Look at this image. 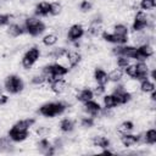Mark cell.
Returning a JSON list of instances; mask_svg holds the SVG:
<instances>
[{
  "mask_svg": "<svg viewBox=\"0 0 156 156\" xmlns=\"http://www.w3.org/2000/svg\"><path fill=\"white\" fill-rule=\"evenodd\" d=\"M68 73V68H66L65 66L60 65V63H51V65H46L43 68V74L45 76L46 80L50 83L54 79L61 78L63 76H66Z\"/></svg>",
  "mask_w": 156,
  "mask_h": 156,
  "instance_id": "obj_1",
  "label": "cell"
},
{
  "mask_svg": "<svg viewBox=\"0 0 156 156\" xmlns=\"http://www.w3.org/2000/svg\"><path fill=\"white\" fill-rule=\"evenodd\" d=\"M66 110V105L61 101L55 102H46L43 106L39 107V113L44 117H55L57 115H61Z\"/></svg>",
  "mask_w": 156,
  "mask_h": 156,
  "instance_id": "obj_2",
  "label": "cell"
},
{
  "mask_svg": "<svg viewBox=\"0 0 156 156\" xmlns=\"http://www.w3.org/2000/svg\"><path fill=\"white\" fill-rule=\"evenodd\" d=\"M24 29L32 37H38L45 30V24L35 17H29L24 22Z\"/></svg>",
  "mask_w": 156,
  "mask_h": 156,
  "instance_id": "obj_3",
  "label": "cell"
},
{
  "mask_svg": "<svg viewBox=\"0 0 156 156\" xmlns=\"http://www.w3.org/2000/svg\"><path fill=\"white\" fill-rule=\"evenodd\" d=\"M23 88H24L23 80L21 79V77L16 74H11L5 79V89L10 94H18L23 90Z\"/></svg>",
  "mask_w": 156,
  "mask_h": 156,
  "instance_id": "obj_4",
  "label": "cell"
},
{
  "mask_svg": "<svg viewBox=\"0 0 156 156\" xmlns=\"http://www.w3.org/2000/svg\"><path fill=\"white\" fill-rule=\"evenodd\" d=\"M40 56V50L37 48V46H33L30 48L29 50L26 51V54L23 55L22 57V66L26 68V69H29L39 58Z\"/></svg>",
  "mask_w": 156,
  "mask_h": 156,
  "instance_id": "obj_5",
  "label": "cell"
},
{
  "mask_svg": "<svg viewBox=\"0 0 156 156\" xmlns=\"http://www.w3.org/2000/svg\"><path fill=\"white\" fill-rule=\"evenodd\" d=\"M147 26H149L147 15L145 12H143V11H139L135 15V18H134V22H133V30L134 32H140V30L145 29Z\"/></svg>",
  "mask_w": 156,
  "mask_h": 156,
  "instance_id": "obj_6",
  "label": "cell"
},
{
  "mask_svg": "<svg viewBox=\"0 0 156 156\" xmlns=\"http://www.w3.org/2000/svg\"><path fill=\"white\" fill-rule=\"evenodd\" d=\"M154 55V50L149 45V44H143L140 45L139 48H136V51H135V60L138 61H145L147 60L149 57H151Z\"/></svg>",
  "mask_w": 156,
  "mask_h": 156,
  "instance_id": "obj_7",
  "label": "cell"
},
{
  "mask_svg": "<svg viewBox=\"0 0 156 156\" xmlns=\"http://www.w3.org/2000/svg\"><path fill=\"white\" fill-rule=\"evenodd\" d=\"M113 96L116 98V100H117V102H118V105H123V104H127L128 101H130V99H132V95H130V93L129 91H127L122 85H118V87H116V89L113 90Z\"/></svg>",
  "mask_w": 156,
  "mask_h": 156,
  "instance_id": "obj_8",
  "label": "cell"
},
{
  "mask_svg": "<svg viewBox=\"0 0 156 156\" xmlns=\"http://www.w3.org/2000/svg\"><path fill=\"white\" fill-rule=\"evenodd\" d=\"M135 51H136V48L128 46V45L117 46V48L113 49V54H116L117 56H124V57H128V58H134L135 57Z\"/></svg>",
  "mask_w": 156,
  "mask_h": 156,
  "instance_id": "obj_9",
  "label": "cell"
},
{
  "mask_svg": "<svg viewBox=\"0 0 156 156\" xmlns=\"http://www.w3.org/2000/svg\"><path fill=\"white\" fill-rule=\"evenodd\" d=\"M9 136L11 140L16 141V143H20V141H23L24 139H27L28 136V130L26 129H20L17 127H12L10 130H9Z\"/></svg>",
  "mask_w": 156,
  "mask_h": 156,
  "instance_id": "obj_10",
  "label": "cell"
},
{
  "mask_svg": "<svg viewBox=\"0 0 156 156\" xmlns=\"http://www.w3.org/2000/svg\"><path fill=\"white\" fill-rule=\"evenodd\" d=\"M83 35H84V28H83L82 24H73V26H71V28L68 29V33H67V38L71 41H77Z\"/></svg>",
  "mask_w": 156,
  "mask_h": 156,
  "instance_id": "obj_11",
  "label": "cell"
},
{
  "mask_svg": "<svg viewBox=\"0 0 156 156\" xmlns=\"http://www.w3.org/2000/svg\"><path fill=\"white\" fill-rule=\"evenodd\" d=\"M102 39L108 41V43H112V44H117V45H123L127 43L128 40V37H121V35H117L115 33H107V32H104L102 33Z\"/></svg>",
  "mask_w": 156,
  "mask_h": 156,
  "instance_id": "obj_12",
  "label": "cell"
},
{
  "mask_svg": "<svg viewBox=\"0 0 156 156\" xmlns=\"http://www.w3.org/2000/svg\"><path fill=\"white\" fill-rule=\"evenodd\" d=\"M147 74H149V67H147V65L144 61H139L135 65V77H134V79L143 80V79L147 78Z\"/></svg>",
  "mask_w": 156,
  "mask_h": 156,
  "instance_id": "obj_13",
  "label": "cell"
},
{
  "mask_svg": "<svg viewBox=\"0 0 156 156\" xmlns=\"http://www.w3.org/2000/svg\"><path fill=\"white\" fill-rule=\"evenodd\" d=\"M84 111L87 113H89L90 116H98L101 112V107H100L99 102L93 101V99H91V100L84 102Z\"/></svg>",
  "mask_w": 156,
  "mask_h": 156,
  "instance_id": "obj_14",
  "label": "cell"
},
{
  "mask_svg": "<svg viewBox=\"0 0 156 156\" xmlns=\"http://www.w3.org/2000/svg\"><path fill=\"white\" fill-rule=\"evenodd\" d=\"M141 140V136L140 135H135V134H122L121 136V141L124 146H133L135 145L136 143H139Z\"/></svg>",
  "mask_w": 156,
  "mask_h": 156,
  "instance_id": "obj_15",
  "label": "cell"
},
{
  "mask_svg": "<svg viewBox=\"0 0 156 156\" xmlns=\"http://www.w3.org/2000/svg\"><path fill=\"white\" fill-rule=\"evenodd\" d=\"M50 87L55 94H61L66 89V82L62 78H57V79H54L52 82H50Z\"/></svg>",
  "mask_w": 156,
  "mask_h": 156,
  "instance_id": "obj_16",
  "label": "cell"
},
{
  "mask_svg": "<svg viewBox=\"0 0 156 156\" xmlns=\"http://www.w3.org/2000/svg\"><path fill=\"white\" fill-rule=\"evenodd\" d=\"M94 78L98 82V84H101V85H106L108 82V74L102 68H96L94 71Z\"/></svg>",
  "mask_w": 156,
  "mask_h": 156,
  "instance_id": "obj_17",
  "label": "cell"
},
{
  "mask_svg": "<svg viewBox=\"0 0 156 156\" xmlns=\"http://www.w3.org/2000/svg\"><path fill=\"white\" fill-rule=\"evenodd\" d=\"M35 15L37 16H48L50 15V2L41 1L35 6Z\"/></svg>",
  "mask_w": 156,
  "mask_h": 156,
  "instance_id": "obj_18",
  "label": "cell"
},
{
  "mask_svg": "<svg viewBox=\"0 0 156 156\" xmlns=\"http://www.w3.org/2000/svg\"><path fill=\"white\" fill-rule=\"evenodd\" d=\"M66 56H67V60H68V63L71 67H76L80 62V58H82L80 54L77 51H67Z\"/></svg>",
  "mask_w": 156,
  "mask_h": 156,
  "instance_id": "obj_19",
  "label": "cell"
},
{
  "mask_svg": "<svg viewBox=\"0 0 156 156\" xmlns=\"http://www.w3.org/2000/svg\"><path fill=\"white\" fill-rule=\"evenodd\" d=\"M93 98H94V93H93L91 89H88V88L80 90V91L78 93V95H77V99H78L79 101H82V102L89 101V100H91Z\"/></svg>",
  "mask_w": 156,
  "mask_h": 156,
  "instance_id": "obj_20",
  "label": "cell"
},
{
  "mask_svg": "<svg viewBox=\"0 0 156 156\" xmlns=\"http://www.w3.org/2000/svg\"><path fill=\"white\" fill-rule=\"evenodd\" d=\"M74 128V123L72 119L69 118H63L61 122H60V129L63 132V133H69L72 132Z\"/></svg>",
  "mask_w": 156,
  "mask_h": 156,
  "instance_id": "obj_21",
  "label": "cell"
},
{
  "mask_svg": "<svg viewBox=\"0 0 156 156\" xmlns=\"http://www.w3.org/2000/svg\"><path fill=\"white\" fill-rule=\"evenodd\" d=\"M100 23H101V20L100 18H94L88 28V33L90 35H98L99 30H100Z\"/></svg>",
  "mask_w": 156,
  "mask_h": 156,
  "instance_id": "obj_22",
  "label": "cell"
},
{
  "mask_svg": "<svg viewBox=\"0 0 156 156\" xmlns=\"http://www.w3.org/2000/svg\"><path fill=\"white\" fill-rule=\"evenodd\" d=\"M104 105H105V108L110 110V108H113L118 105L116 98L113 96V94H110V95H105L104 96Z\"/></svg>",
  "mask_w": 156,
  "mask_h": 156,
  "instance_id": "obj_23",
  "label": "cell"
},
{
  "mask_svg": "<svg viewBox=\"0 0 156 156\" xmlns=\"http://www.w3.org/2000/svg\"><path fill=\"white\" fill-rule=\"evenodd\" d=\"M34 123H35V121H34L33 118H26V119L18 121V122H17L16 124H13V126L17 127V128H20V129H26V130H28Z\"/></svg>",
  "mask_w": 156,
  "mask_h": 156,
  "instance_id": "obj_24",
  "label": "cell"
},
{
  "mask_svg": "<svg viewBox=\"0 0 156 156\" xmlns=\"http://www.w3.org/2000/svg\"><path fill=\"white\" fill-rule=\"evenodd\" d=\"M93 144H94V146L106 149V147L110 146V140L107 138H105V136H95L93 139Z\"/></svg>",
  "mask_w": 156,
  "mask_h": 156,
  "instance_id": "obj_25",
  "label": "cell"
},
{
  "mask_svg": "<svg viewBox=\"0 0 156 156\" xmlns=\"http://www.w3.org/2000/svg\"><path fill=\"white\" fill-rule=\"evenodd\" d=\"M141 83H140V89H141V91H144V93H151L152 90H155V84L151 82V80H149L147 78H145V79H143V80H140Z\"/></svg>",
  "mask_w": 156,
  "mask_h": 156,
  "instance_id": "obj_26",
  "label": "cell"
},
{
  "mask_svg": "<svg viewBox=\"0 0 156 156\" xmlns=\"http://www.w3.org/2000/svg\"><path fill=\"white\" fill-rule=\"evenodd\" d=\"M7 32H9V34H10L11 37H18V35H21V34L24 32V29H23L20 24L13 23V24H10Z\"/></svg>",
  "mask_w": 156,
  "mask_h": 156,
  "instance_id": "obj_27",
  "label": "cell"
},
{
  "mask_svg": "<svg viewBox=\"0 0 156 156\" xmlns=\"http://www.w3.org/2000/svg\"><path fill=\"white\" fill-rule=\"evenodd\" d=\"M133 128H134L133 122H130V121H124L123 123L119 124V127H118L117 130H118V133H121V134H127V133L132 132Z\"/></svg>",
  "mask_w": 156,
  "mask_h": 156,
  "instance_id": "obj_28",
  "label": "cell"
},
{
  "mask_svg": "<svg viewBox=\"0 0 156 156\" xmlns=\"http://www.w3.org/2000/svg\"><path fill=\"white\" fill-rule=\"evenodd\" d=\"M143 139H144L145 143H147V144H150V145H154V144L156 143V130H155V129H149V130L144 134Z\"/></svg>",
  "mask_w": 156,
  "mask_h": 156,
  "instance_id": "obj_29",
  "label": "cell"
},
{
  "mask_svg": "<svg viewBox=\"0 0 156 156\" xmlns=\"http://www.w3.org/2000/svg\"><path fill=\"white\" fill-rule=\"evenodd\" d=\"M57 40H58L57 35L54 34V33H50V34H46L43 38V44L46 45V46H52V45H55L57 43Z\"/></svg>",
  "mask_w": 156,
  "mask_h": 156,
  "instance_id": "obj_30",
  "label": "cell"
},
{
  "mask_svg": "<svg viewBox=\"0 0 156 156\" xmlns=\"http://www.w3.org/2000/svg\"><path fill=\"white\" fill-rule=\"evenodd\" d=\"M122 76H123L122 69H117V68H116V69H113V71H111V72L108 73V80L117 83V82H119V80L122 79Z\"/></svg>",
  "mask_w": 156,
  "mask_h": 156,
  "instance_id": "obj_31",
  "label": "cell"
},
{
  "mask_svg": "<svg viewBox=\"0 0 156 156\" xmlns=\"http://www.w3.org/2000/svg\"><path fill=\"white\" fill-rule=\"evenodd\" d=\"M113 33L117 34V35H121V37H128V28H127V26L119 23V24H116L115 26Z\"/></svg>",
  "mask_w": 156,
  "mask_h": 156,
  "instance_id": "obj_32",
  "label": "cell"
},
{
  "mask_svg": "<svg viewBox=\"0 0 156 156\" xmlns=\"http://www.w3.org/2000/svg\"><path fill=\"white\" fill-rule=\"evenodd\" d=\"M66 54H67V50L65 48H56L49 54V56L52 58H61L62 56H66Z\"/></svg>",
  "mask_w": 156,
  "mask_h": 156,
  "instance_id": "obj_33",
  "label": "cell"
},
{
  "mask_svg": "<svg viewBox=\"0 0 156 156\" xmlns=\"http://www.w3.org/2000/svg\"><path fill=\"white\" fill-rule=\"evenodd\" d=\"M156 6V0H141L140 1V7L143 10H151Z\"/></svg>",
  "mask_w": 156,
  "mask_h": 156,
  "instance_id": "obj_34",
  "label": "cell"
},
{
  "mask_svg": "<svg viewBox=\"0 0 156 156\" xmlns=\"http://www.w3.org/2000/svg\"><path fill=\"white\" fill-rule=\"evenodd\" d=\"M61 9H62L61 4H58V2H50V15H54V16L58 15L61 12Z\"/></svg>",
  "mask_w": 156,
  "mask_h": 156,
  "instance_id": "obj_35",
  "label": "cell"
},
{
  "mask_svg": "<svg viewBox=\"0 0 156 156\" xmlns=\"http://www.w3.org/2000/svg\"><path fill=\"white\" fill-rule=\"evenodd\" d=\"M130 62H129V58L128 57H124V56H118V60H117V66L122 69H124L127 66H129Z\"/></svg>",
  "mask_w": 156,
  "mask_h": 156,
  "instance_id": "obj_36",
  "label": "cell"
},
{
  "mask_svg": "<svg viewBox=\"0 0 156 156\" xmlns=\"http://www.w3.org/2000/svg\"><path fill=\"white\" fill-rule=\"evenodd\" d=\"M80 124L84 128H90L94 126V118L93 117H83L80 119Z\"/></svg>",
  "mask_w": 156,
  "mask_h": 156,
  "instance_id": "obj_37",
  "label": "cell"
},
{
  "mask_svg": "<svg viewBox=\"0 0 156 156\" xmlns=\"http://www.w3.org/2000/svg\"><path fill=\"white\" fill-rule=\"evenodd\" d=\"M91 7H93V5H91V2L88 1V0H83V1L80 2V5H79V9H80L82 12H88V11L91 10Z\"/></svg>",
  "mask_w": 156,
  "mask_h": 156,
  "instance_id": "obj_38",
  "label": "cell"
},
{
  "mask_svg": "<svg viewBox=\"0 0 156 156\" xmlns=\"http://www.w3.org/2000/svg\"><path fill=\"white\" fill-rule=\"evenodd\" d=\"M38 146L40 147V150H43V151L45 152V151L50 147V143H49V140H48V139H45V138H44V139H41V140L38 143Z\"/></svg>",
  "mask_w": 156,
  "mask_h": 156,
  "instance_id": "obj_39",
  "label": "cell"
},
{
  "mask_svg": "<svg viewBox=\"0 0 156 156\" xmlns=\"http://www.w3.org/2000/svg\"><path fill=\"white\" fill-rule=\"evenodd\" d=\"M124 72L127 73V76L134 78V77H135V65H129V66H127V67L124 68Z\"/></svg>",
  "mask_w": 156,
  "mask_h": 156,
  "instance_id": "obj_40",
  "label": "cell"
},
{
  "mask_svg": "<svg viewBox=\"0 0 156 156\" xmlns=\"http://www.w3.org/2000/svg\"><path fill=\"white\" fill-rule=\"evenodd\" d=\"M45 80H46V78H45V76H44V74H43V76H35V77H33V78H32V83H33V84H35V85L43 84Z\"/></svg>",
  "mask_w": 156,
  "mask_h": 156,
  "instance_id": "obj_41",
  "label": "cell"
},
{
  "mask_svg": "<svg viewBox=\"0 0 156 156\" xmlns=\"http://www.w3.org/2000/svg\"><path fill=\"white\" fill-rule=\"evenodd\" d=\"M10 22V16L9 15H2L0 13V26H5Z\"/></svg>",
  "mask_w": 156,
  "mask_h": 156,
  "instance_id": "obj_42",
  "label": "cell"
},
{
  "mask_svg": "<svg viewBox=\"0 0 156 156\" xmlns=\"http://www.w3.org/2000/svg\"><path fill=\"white\" fill-rule=\"evenodd\" d=\"M104 91H105V85H101V84H98V87L94 89V94H96V95H101V94H104Z\"/></svg>",
  "mask_w": 156,
  "mask_h": 156,
  "instance_id": "obj_43",
  "label": "cell"
},
{
  "mask_svg": "<svg viewBox=\"0 0 156 156\" xmlns=\"http://www.w3.org/2000/svg\"><path fill=\"white\" fill-rule=\"evenodd\" d=\"M48 132H49V129L45 128V127H41V128H39V129L37 130V133H38L39 135H44V134H46Z\"/></svg>",
  "mask_w": 156,
  "mask_h": 156,
  "instance_id": "obj_44",
  "label": "cell"
},
{
  "mask_svg": "<svg viewBox=\"0 0 156 156\" xmlns=\"http://www.w3.org/2000/svg\"><path fill=\"white\" fill-rule=\"evenodd\" d=\"M7 99H9V98H7L6 95H1V94H0V105L6 104V102H7Z\"/></svg>",
  "mask_w": 156,
  "mask_h": 156,
  "instance_id": "obj_45",
  "label": "cell"
},
{
  "mask_svg": "<svg viewBox=\"0 0 156 156\" xmlns=\"http://www.w3.org/2000/svg\"><path fill=\"white\" fill-rule=\"evenodd\" d=\"M151 100H152V101H155V100H156V93H155V90H152V91H151Z\"/></svg>",
  "mask_w": 156,
  "mask_h": 156,
  "instance_id": "obj_46",
  "label": "cell"
},
{
  "mask_svg": "<svg viewBox=\"0 0 156 156\" xmlns=\"http://www.w3.org/2000/svg\"><path fill=\"white\" fill-rule=\"evenodd\" d=\"M151 78H152L154 80L156 79V71H155V69H152V71H151Z\"/></svg>",
  "mask_w": 156,
  "mask_h": 156,
  "instance_id": "obj_47",
  "label": "cell"
},
{
  "mask_svg": "<svg viewBox=\"0 0 156 156\" xmlns=\"http://www.w3.org/2000/svg\"><path fill=\"white\" fill-rule=\"evenodd\" d=\"M102 154H104V155H111V154H113V152H112V151H110V150H107V147H106V150H104V151H102Z\"/></svg>",
  "mask_w": 156,
  "mask_h": 156,
  "instance_id": "obj_48",
  "label": "cell"
}]
</instances>
